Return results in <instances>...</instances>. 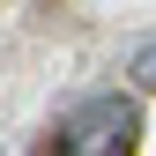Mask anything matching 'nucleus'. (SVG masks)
<instances>
[{
	"label": "nucleus",
	"instance_id": "f03ea898",
	"mask_svg": "<svg viewBox=\"0 0 156 156\" xmlns=\"http://www.w3.org/2000/svg\"><path fill=\"white\" fill-rule=\"evenodd\" d=\"M134 82H141V89H156V45H141V52H134Z\"/></svg>",
	"mask_w": 156,
	"mask_h": 156
},
{
	"label": "nucleus",
	"instance_id": "f257e3e1",
	"mask_svg": "<svg viewBox=\"0 0 156 156\" xmlns=\"http://www.w3.org/2000/svg\"><path fill=\"white\" fill-rule=\"evenodd\" d=\"M134 134H141V112L134 97H82V104L60 119V141L52 156H134Z\"/></svg>",
	"mask_w": 156,
	"mask_h": 156
}]
</instances>
